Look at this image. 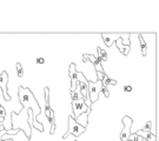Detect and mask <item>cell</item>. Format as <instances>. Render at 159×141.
Returning a JSON list of instances; mask_svg holds the SVG:
<instances>
[{"label": "cell", "mask_w": 159, "mask_h": 141, "mask_svg": "<svg viewBox=\"0 0 159 141\" xmlns=\"http://www.w3.org/2000/svg\"><path fill=\"white\" fill-rule=\"evenodd\" d=\"M83 61L84 62L87 61V54H84V56H83Z\"/></svg>", "instance_id": "cb8c5ba5"}, {"label": "cell", "mask_w": 159, "mask_h": 141, "mask_svg": "<svg viewBox=\"0 0 159 141\" xmlns=\"http://www.w3.org/2000/svg\"><path fill=\"white\" fill-rule=\"evenodd\" d=\"M124 92H126V93H130V92H132V86H130V85L125 86V87H124Z\"/></svg>", "instance_id": "603a6c76"}, {"label": "cell", "mask_w": 159, "mask_h": 141, "mask_svg": "<svg viewBox=\"0 0 159 141\" xmlns=\"http://www.w3.org/2000/svg\"><path fill=\"white\" fill-rule=\"evenodd\" d=\"M139 41H140V47H142V53L143 55H146V42H145V40L143 38V35H139Z\"/></svg>", "instance_id": "2e32d148"}, {"label": "cell", "mask_w": 159, "mask_h": 141, "mask_svg": "<svg viewBox=\"0 0 159 141\" xmlns=\"http://www.w3.org/2000/svg\"><path fill=\"white\" fill-rule=\"evenodd\" d=\"M87 60H90V61L94 65V67L97 68V72H100V73H104L105 74V72H104V69L102 68V62L99 61V59L97 58V56L94 55H91V54H87Z\"/></svg>", "instance_id": "7c38bea8"}, {"label": "cell", "mask_w": 159, "mask_h": 141, "mask_svg": "<svg viewBox=\"0 0 159 141\" xmlns=\"http://www.w3.org/2000/svg\"><path fill=\"white\" fill-rule=\"evenodd\" d=\"M100 93H102V94L106 96V98H108V96H110V94H108V90H107V87H105V86H102V87Z\"/></svg>", "instance_id": "44dd1931"}, {"label": "cell", "mask_w": 159, "mask_h": 141, "mask_svg": "<svg viewBox=\"0 0 159 141\" xmlns=\"http://www.w3.org/2000/svg\"><path fill=\"white\" fill-rule=\"evenodd\" d=\"M67 124H68V130H67V133L64 135V139H66L68 134H72L73 136L78 138V136H80L86 130L85 127L80 126V125L74 120L72 115H68L67 117Z\"/></svg>", "instance_id": "7a4b0ae2"}, {"label": "cell", "mask_w": 159, "mask_h": 141, "mask_svg": "<svg viewBox=\"0 0 159 141\" xmlns=\"http://www.w3.org/2000/svg\"><path fill=\"white\" fill-rule=\"evenodd\" d=\"M0 118L1 119H5L6 118V109L1 105H0Z\"/></svg>", "instance_id": "ffe728a7"}, {"label": "cell", "mask_w": 159, "mask_h": 141, "mask_svg": "<svg viewBox=\"0 0 159 141\" xmlns=\"http://www.w3.org/2000/svg\"><path fill=\"white\" fill-rule=\"evenodd\" d=\"M44 93H45V114L46 118L48 119V122L52 125L51 133H53L54 128H56V119H54V113L50 107V90H48V87H45Z\"/></svg>", "instance_id": "3957f363"}, {"label": "cell", "mask_w": 159, "mask_h": 141, "mask_svg": "<svg viewBox=\"0 0 159 141\" xmlns=\"http://www.w3.org/2000/svg\"><path fill=\"white\" fill-rule=\"evenodd\" d=\"M77 66L74 64L70 65V69H68V74H70V78H71V92H75L77 90Z\"/></svg>", "instance_id": "ba28073f"}, {"label": "cell", "mask_w": 159, "mask_h": 141, "mask_svg": "<svg viewBox=\"0 0 159 141\" xmlns=\"http://www.w3.org/2000/svg\"><path fill=\"white\" fill-rule=\"evenodd\" d=\"M114 45L118 47V50L120 51L121 54H124L125 56L129 54V52H130V46H125L123 44V41H121V35H120V38H118V39L116 40Z\"/></svg>", "instance_id": "30bf717a"}, {"label": "cell", "mask_w": 159, "mask_h": 141, "mask_svg": "<svg viewBox=\"0 0 159 141\" xmlns=\"http://www.w3.org/2000/svg\"><path fill=\"white\" fill-rule=\"evenodd\" d=\"M127 141H131V140H127Z\"/></svg>", "instance_id": "484cf974"}, {"label": "cell", "mask_w": 159, "mask_h": 141, "mask_svg": "<svg viewBox=\"0 0 159 141\" xmlns=\"http://www.w3.org/2000/svg\"><path fill=\"white\" fill-rule=\"evenodd\" d=\"M130 34H121V41L125 42V46H130Z\"/></svg>", "instance_id": "ac0fdd59"}, {"label": "cell", "mask_w": 159, "mask_h": 141, "mask_svg": "<svg viewBox=\"0 0 159 141\" xmlns=\"http://www.w3.org/2000/svg\"><path fill=\"white\" fill-rule=\"evenodd\" d=\"M18 96H19V101L21 104L23 108L25 109H31L33 112L34 115V120L38 118V114L41 113V108L38 105V102L35 100L34 95L32 94V92L26 88V87H23L20 86L19 90H18Z\"/></svg>", "instance_id": "6da1fadb"}, {"label": "cell", "mask_w": 159, "mask_h": 141, "mask_svg": "<svg viewBox=\"0 0 159 141\" xmlns=\"http://www.w3.org/2000/svg\"><path fill=\"white\" fill-rule=\"evenodd\" d=\"M136 135L140 136L143 139H146L148 141H157V138L154 135V133H151V132H144V130H138L136 132Z\"/></svg>", "instance_id": "8fae6325"}, {"label": "cell", "mask_w": 159, "mask_h": 141, "mask_svg": "<svg viewBox=\"0 0 159 141\" xmlns=\"http://www.w3.org/2000/svg\"><path fill=\"white\" fill-rule=\"evenodd\" d=\"M120 35L121 34H102V40H104V42H105V45L107 46V47H112L114 42H116V40L120 38Z\"/></svg>", "instance_id": "9c48e42d"}, {"label": "cell", "mask_w": 159, "mask_h": 141, "mask_svg": "<svg viewBox=\"0 0 159 141\" xmlns=\"http://www.w3.org/2000/svg\"><path fill=\"white\" fill-rule=\"evenodd\" d=\"M72 109H73L72 117H73V119L75 120V119L79 117L80 114H83V113L87 112L89 107H87V106L85 105V101H84V99H77V100L72 101Z\"/></svg>", "instance_id": "5b68a950"}, {"label": "cell", "mask_w": 159, "mask_h": 141, "mask_svg": "<svg viewBox=\"0 0 159 141\" xmlns=\"http://www.w3.org/2000/svg\"><path fill=\"white\" fill-rule=\"evenodd\" d=\"M4 130V126H2V122H0V132Z\"/></svg>", "instance_id": "d4e9b609"}, {"label": "cell", "mask_w": 159, "mask_h": 141, "mask_svg": "<svg viewBox=\"0 0 159 141\" xmlns=\"http://www.w3.org/2000/svg\"><path fill=\"white\" fill-rule=\"evenodd\" d=\"M102 86L107 87V85H116L117 81L113 79H110L106 74H104V77H102Z\"/></svg>", "instance_id": "9a60e30c"}, {"label": "cell", "mask_w": 159, "mask_h": 141, "mask_svg": "<svg viewBox=\"0 0 159 141\" xmlns=\"http://www.w3.org/2000/svg\"><path fill=\"white\" fill-rule=\"evenodd\" d=\"M35 62H37L38 65H41V64H44V62H45V59H44V58H41V56H38V58H37V60H35Z\"/></svg>", "instance_id": "7402d4cb"}, {"label": "cell", "mask_w": 159, "mask_h": 141, "mask_svg": "<svg viewBox=\"0 0 159 141\" xmlns=\"http://www.w3.org/2000/svg\"><path fill=\"white\" fill-rule=\"evenodd\" d=\"M87 118H89V114L87 113H83V114H80L78 118L75 119V121L80 125V126H83V127H85L87 126Z\"/></svg>", "instance_id": "5bb4252c"}, {"label": "cell", "mask_w": 159, "mask_h": 141, "mask_svg": "<svg viewBox=\"0 0 159 141\" xmlns=\"http://www.w3.org/2000/svg\"><path fill=\"white\" fill-rule=\"evenodd\" d=\"M123 125H124V130L120 133V140L127 141L131 135V127H132V119L129 115H125L123 118Z\"/></svg>", "instance_id": "8992f818"}, {"label": "cell", "mask_w": 159, "mask_h": 141, "mask_svg": "<svg viewBox=\"0 0 159 141\" xmlns=\"http://www.w3.org/2000/svg\"><path fill=\"white\" fill-rule=\"evenodd\" d=\"M97 51H98V56H97V58L99 59V61L100 62L107 61V59H108L107 52L105 51V50H102V48H100V47H98Z\"/></svg>", "instance_id": "4fadbf2b"}, {"label": "cell", "mask_w": 159, "mask_h": 141, "mask_svg": "<svg viewBox=\"0 0 159 141\" xmlns=\"http://www.w3.org/2000/svg\"><path fill=\"white\" fill-rule=\"evenodd\" d=\"M142 130H144V132H151V133H152V122H151V121H148L146 125H145V127H144Z\"/></svg>", "instance_id": "d6986e66"}, {"label": "cell", "mask_w": 159, "mask_h": 141, "mask_svg": "<svg viewBox=\"0 0 159 141\" xmlns=\"http://www.w3.org/2000/svg\"><path fill=\"white\" fill-rule=\"evenodd\" d=\"M16 69H17V75L19 78H23L24 77V68L21 66V64L20 62H17V65H16Z\"/></svg>", "instance_id": "e0dca14e"}, {"label": "cell", "mask_w": 159, "mask_h": 141, "mask_svg": "<svg viewBox=\"0 0 159 141\" xmlns=\"http://www.w3.org/2000/svg\"><path fill=\"white\" fill-rule=\"evenodd\" d=\"M7 84H8V75L6 72H2L0 74V90H2V96H4V100L6 101H10L11 100V96L7 92Z\"/></svg>", "instance_id": "52a82bcc"}, {"label": "cell", "mask_w": 159, "mask_h": 141, "mask_svg": "<svg viewBox=\"0 0 159 141\" xmlns=\"http://www.w3.org/2000/svg\"><path fill=\"white\" fill-rule=\"evenodd\" d=\"M102 87V84L100 80L89 81V96H90V100H91L92 104L98 100V96L100 94Z\"/></svg>", "instance_id": "277c9868"}]
</instances>
